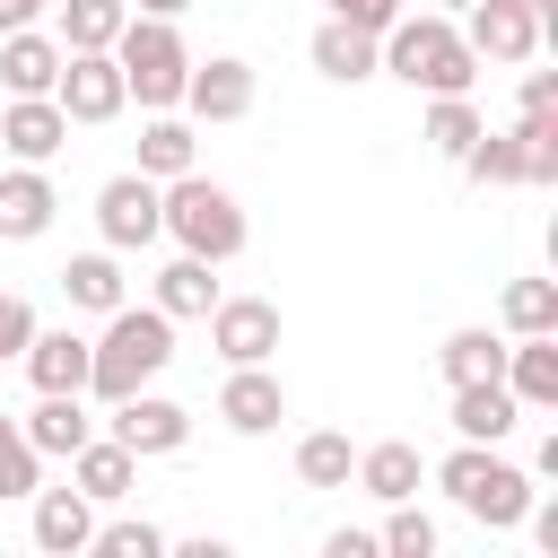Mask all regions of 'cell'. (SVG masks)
Masks as SVG:
<instances>
[{
  "label": "cell",
  "mask_w": 558,
  "mask_h": 558,
  "mask_svg": "<svg viewBox=\"0 0 558 558\" xmlns=\"http://www.w3.org/2000/svg\"><path fill=\"white\" fill-rule=\"evenodd\" d=\"M0 366H9V357H0Z\"/></svg>",
  "instance_id": "b9f144b4"
},
{
  "label": "cell",
  "mask_w": 558,
  "mask_h": 558,
  "mask_svg": "<svg viewBox=\"0 0 558 558\" xmlns=\"http://www.w3.org/2000/svg\"><path fill=\"white\" fill-rule=\"evenodd\" d=\"M349 480H357L366 497H384V506H392V497H418V480H427V462H418V445H401V436H384V445H366V453H357V471H349Z\"/></svg>",
  "instance_id": "603a6c76"
},
{
  "label": "cell",
  "mask_w": 558,
  "mask_h": 558,
  "mask_svg": "<svg viewBox=\"0 0 558 558\" xmlns=\"http://www.w3.org/2000/svg\"><path fill=\"white\" fill-rule=\"evenodd\" d=\"M201 323H209V349L227 366H270V349H279V305L270 296H218Z\"/></svg>",
  "instance_id": "9c48e42d"
},
{
  "label": "cell",
  "mask_w": 558,
  "mask_h": 558,
  "mask_svg": "<svg viewBox=\"0 0 558 558\" xmlns=\"http://www.w3.org/2000/svg\"><path fill=\"white\" fill-rule=\"evenodd\" d=\"M70 488H87L96 506H113V497H131V488H140V453H131V445H113V436H87V445L70 453Z\"/></svg>",
  "instance_id": "d6986e66"
},
{
  "label": "cell",
  "mask_w": 558,
  "mask_h": 558,
  "mask_svg": "<svg viewBox=\"0 0 558 558\" xmlns=\"http://www.w3.org/2000/svg\"><path fill=\"white\" fill-rule=\"evenodd\" d=\"M514 148H523V183H558V113H514Z\"/></svg>",
  "instance_id": "d6a6232c"
},
{
  "label": "cell",
  "mask_w": 558,
  "mask_h": 558,
  "mask_svg": "<svg viewBox=\"0 0 558 558\" xmlns=\"http://www.w3.org/2000/svg\"><path fill=\"white\" fill-rule=\"evenodd\" d=\"M305 52H314V70H323L331 87H357V78H375V35H366V26H349V17H323Z\"/></svg>",
  "instance_id": "ffe728a7"
},
{
  "label": "cell",
  "mask_w": 558,
  "mask_h": 558,
  "mask_svg": "<svg viewBox=\"0 0 558 558\" xmlns=\"http://www.w3.org/2000/svg\"><path fill=\"white\" fill-rule=\"evenodd\" d=\"M131 9H140V17H183L192 0H131Z\"/></svg>",
  "instance_id": "ab89813d"
},
{
  "label": "cell",
  "mask_w": 558,
  "mask_h": 558,
  "mask_svg": "<svg viewBox=\"0 0 558 558\" xmlns=\"http://www.w3.org/2000/svg\"><path fill=\"white\" fill-rule=\"evenodd\" d=\"M523 410H558V331H523L506 340V375H497Z\"/></svg>",
  "instance_id": "9a60e30c"
},
{
  "label": "cell",
  "mask_w": 558,
  "mask_h": 558,
  "mask_svg": "<svg viewBox=\"0 0 558 558\" xmlns=\"http://www.w3.org/2000/svg\"><path fill=\"white\" fill-rule=\"evenodd\" d=\"M61 140H70V113H61L52 96H9V113H0V157L44 166V157H61Z\"/></svg>",
  "instance_id": "4fadbf2b"
},
{
  "label": "cell",
  "mask_w": 558,
  "mask_h": 558,
  "mask_svg": "<svg viewBox=\"0 0 558 558\" xmlns=\"http://www.w3.org/2000/svg\"><path fill=\"white\" fill-rule=\"evenodd\" d=\"M52 78H61V35L9 26V35H0V87H9V96H52Z\"/></svg>",
  "instance_id": "5bb4252c"
},
{
  "label": "cell",
  "mask_w": 558,
  "mask_h": 558,
  "mask_svg": "<svg viewBox=\"0 0 558 558\" xmlns=\"http://www.w3.org/2000/svg\"><path fill=\"white\" fill-rule=\"evenodd\" d=\"M52 174L44 166H0V235L9 244H35L44 227H52Z\"/></svg>",
  "instance_id": "2e32d148"
},
{
  "label": "cell",
  "mask_w": 558,
  "mask_h": 558,
  "mask_svg": "<svg viewBox=\"0 0 558 558\" xmlns=\"http://www.w3.org/2000/svg\"><path fill=\"white\" fill-rule=\"evenodd\" d=\"M436 488H445L471 523H488V532H514V523H523V506H532V480H523L497 445H471V436L436 462Z\"/></svg>",
  "instance_id": "277c9868"
},
{
  "label": "cell",
  "mask_w": 558,
  "mask_h": 558,
  "mask_svg": "<svg viewBox=\"0 0 558 558\" xmlns=\"http://www.w3.org/2000/svg\"><path fill=\"white\" fill-rule=\"evenodd\" d=\"M480 131H488V122H480V105H471V96H427V148H436V157H453V166H462V148H471Z\"/></svg>",
  "instance_id": "f1b7e54d"
},
{
  "label": "cell",
  "mask_w": 558,
  "mask_h": 558,
  "mask_svg": "<svg viewBox=\"0 0 558 558\" xmlns=\"http://www.w3.org/2000/svg\"><path fill=\"white\" fill-rule=\"evenodd\" d=\"M96 558H157L166 549V532L157 523H96V541H87Z\"/></svg>",
  "instance_id": "e575fe53"
},
{
  "label": "cell",
  "mask_w": 558,
  "mask_h": 558,
  "mask_svg": "<svg viewBox=\"0 0 558 558\" xmlns=\"http://www.w3.org/2000/svg\"><path fill=\"white\" fill-rule=\"evenodd\" d=\"M209 305H218V279H209V262H201V253H174V262L157 270V314H166V323H201Z\"/></svg>",
  "instance_id": "d4e9b609"
},
{
  "label": "cell",
  "mask_w": 558,
  "mask_h": 558,
  "mask_svg": "<svg viewBox=\"0 0 558 558\" xmlns=\"http://www.w3.org/2000/svg\"><path fill=\"white\" fill-rule=\"evenodd\" d=\"M436 375H445V384H497V375H506V331H488V323H462V331H445V349H436Z\"/></svg>",
  "instance_id": "44dd1931"
},
{
  "label": "cell",
  "mask_w": 558,
  "mask_h": 558,
  "mask_svg": "<svg viewBox=\"0 0 558 558\" xmlns=\"http://www.w3.org/2000/svg\"><path fill=\"white\" fill-rule=\"evenodd\" d=\"M17 427H26V445H35V453H61V462H70V453L96 436V418H87V392H35V410H26Z\"/></svg>",
  "instance_id": "e0dca14e"
},
{
  "label": "cell",
  "mask_w": 558,
  "mask_h": 558,
  "mask_svg": "<svg viewBox=\"0 0 558 558\" xmlns=\"http://www.w3.org/2000/svg\"><path fill=\"white\" fill-rule=\"evenodd\" d=\"M61 296H70L78 314H113V305H131V296H122V262H113V244H105V253H70Z\"/></svg>",
  "instance_id": "484cf974"
},
{
  "label": "cell",
  "mask_w": 558,
  "mask_h": 558,
  "mask_svg": "<svg viewBox=\"0 0 558 558\" xmlns=\"http://www.w3.org/2000/svg\"><path fill=\"white\" fill-rule=\"evenodd\" d=\"M349 471H357V453H349L340 427H314V436L296 445V480H305V488H349Z\"/></svg>",
  "instance_id": "f546056e"
},
{
  "label": "cell",
  "mask_w": 558,
  "mask_h": 558,
  "mask_svg": "<svg viewBox=\"0 0 558 558\" xmlns=\"http://www.w3.org/2000/svg\"><path fill=\"white\" fill-rule=\"evenodd\" d=\"M331 17H349V26H366V35H384L392 17H401V0H323Z\"/></svg>",
  "instance_id": "d590c367"
},
{
  "label": "cell",
  "mask_w": 558,
  "mask_h": 558,
  "mask_svg": "<svg viewBox=\"0 0 558 558\" xmlns=\"http://www.w3.org/2000/svg\"><path fill=\"white\" fill-rule=\"evenodd\" d=\"M17 366H26L35 392H87V340L78 331H35Z\"/></svg>",
  "instance_id": "7402d4cb"
},
{
  "label": "cell",
  "mask_w": 558,
  "mask_h": 558,
  "mask_svg": "<svg viewBox=\"0 0 558 558\" xmlns=\"http://www.w3.org/2000/svg\"><path fill=\"white\" fill-rule=\"evenodd\" d=\"M105 410H113V418H105V436H113V445H131L140 462H157V453H183V445H192V410H183V401H166V392H148V384H140V392H122V401H105Z\"/></svg>",
  "instance_id": "8992f818"
},
{
  "label": "cell",
  "mask_w": 558,
  "mask_h": 558,
  "mask_svg": "<svg viewBox=\"0 0 558 558\" xmlns=\"http://www.w3.org/2000/svg\"><path fill=\"white\" fill-rule=\"evenodd\" d=\"M157 201H166V235H174L183 253H201L209 270L244 253V201H235L227 183H209L201 166L174 174V183H157Z\"/></svg>",
  "instance_id": "3957f363"
},
{
  "label": "cell",
  "mask_w": 558,
  "mask_h": 558,
  "mask_svg": "<svg viewBox=\"0 0 558 558\" xmlns=\"http://www.w3.org/2000/svg\"><path fill=\"white\" fill-rule=\"evenodd\" d=\"M253 61H235V52H218V61H192V78H183V113L192 122H244L253 113Z\"/></svg>",
  "instance_id": "30bf717a"
},
{
  "label": "cell",
  "mask_w": 558,
  "mask_h": 558,
  "mask_svg": "<svg viewBox=\"0 0 558 558\" xmlns=\"http://www.w3.org/2000/svg\"><path fill=\"white\" fill-rule=\"evenodd\" d=\"M35 549L44 558H78L87 541H96V497L87 488H35Z\"/></svg>",
  "instance_id": "7c38bea8"
},
{
  "label": "cell",
  "mask_w": 558,
  "mask_h": 558,
  "mask_svg": "<svg viewBox=\"0 0 558 558\" xmlns=\"http://www.w3.org/2000/svg\"><path fill=\"white\" fill-rule=\"evenodd\" d=\"M96 235H105L113 253H140V244L166 235V201H157V183H148L140 166L113 174V183H96Z\"/></svg>",
  "instance_id": "52a82bcc"
},
{
  "label": "cell",
  "mask_w": 558,
  "mask_h": 558,
  "mask_svg": "<svg viewBox=\"0 0 558 558\" xmlns=\"http://www.w3.org/2000/svg\"><path fill=\"white\" fill-rule=\"evenodd\" d=\"M52 105L70 113V122H113L122 105H131V87H122V61L113 52H61V78H52Z\"/></svg>",
  "instance_id": "ba28073f"
},
{
  "label": "cell",
  "mask_w": 558,
  "mask_h": 558,
  "mask_svg": "<svg viewBox=\"0 0 558 558\" xmlns=\"http://www.w3.org/2000/svg\"><path fill=\"white\" fill-rule=\"evenodd\" d=\"M113 61H122V87H131V105L140 113H174L183 105V78H192V52H183V35H174V17H122V35H113Z\"/></svg>",
  "instance_id": "5b68a950"
},
{
  "label": "cell",
  "mask_w": 558,
  "mask_h": 558,
  "mask_svg": "<svg viewBox=\"0 0 558 558\" xmlns=\"http://www.w3.org/2000/svg\"><path fill=\"white\" fill-rule=\"evenodd\" d=\"M497 323H506L514 340H523V331H558V279H506Z\"/></svg>",
  "instance_id": "83f0119b"
},
{
  "label": "cell",
  "mask_w": 558,
  "mask_h": 558,
  "mask_svg": "<svg viewBox=\"0 0 558 558\" xmlns=\"http://www.w3.org/2000/svg\"><path fill=\"white\" fill-rule=\"evenodd\" d=\"M462 174L488 192V183H523V148H514V131H480L471 148H462Z\"/></svg>",
  "instance_id": "4dcf8cb0"
},
{
  "label": "cell",
  "mask_w": 558,
  "mask_h": 558,
  "mask_svg": "<svg viewBox=\"0 0 558 558\" xmlns=\"http://www.w3.org/2000/svg\"><path fill=\"white\" fill-rule=\"evenodd\" d=\"M61 9V52H113V35H122V17H131V0H52Z\"/></svg>",
  "instance_id": "4316f807"
},
{
  "label": "cell",
  "mask_w": 558,
  "mask_h": 558,
  "mask_svg": "<svg viewBox=\"0 0 558 558\" xmlns=\"http://www.w3.org/2000/svg\"><path fill=\"white\" fill-rule=\"evenodd\" d=\"M323 558H375V532H331Z\"/></svg>",
  "instance_id": "74e56055"
},
{
  "label": "cell",
  "mask_w": 558,
  "mask_h": 558,
  "mask_svg": "<svg viewBox=\"0 0 558 558\" xmlns=\"http://www.w3.org/2000/svg\"><path fill=\"white\" fill-rule=\"evenodd\" d=\"M375 70H392L401 87H418V96H471V78H480V52L462 44V26L445 17V9H401L384 35H375Z\"/></svg>",
  "instance_id": "6da1fadb"
},
{
  "label": "cell",
  "mask_w": 558,
  "mask_h": 558,
  "mask_svg": "<svg viewBox=\"0 0 558 558\" xmlns=\"http://www.w3.org/2000/svg\"><path fill=\"white\" fill-rule=\"evenodd\" d=\"M44 488V453L26 445L17 418H0V497H35Z\"/></svg>",
  "instance_id": "836d02e7"
},
{
  "label": "cell",
  "mask_w": 558,
  "mask_h": 558,
  "mask_svg": "<svg viewBox=\"0 0 558 558\" xmlns=\"http://www.w3.org/2000/svg\"><path fill=\"white\" fill-rule=\"evenodd\" d=\"M523 113H558V78L549 70H523Z\"/></svg>",
  "instance_id": "8d00e7d4"
},
{
  "label": "cell",
  "mask_w": 558,
  "mask_h": 558,
  "mask_svg": "<svg viewBox=\"0 0 558 558\" xmlns=\"http://www.w3.org/2000/svg\"><path fill=\"white\" fill-rule=\"evenodd\" d=\"M436 9H445V17H453V9H471V0H436Z\"/></svg>",
  "instance_id": "60d3db41"
},
{
  "label": "cell",
  "mask_w": 558,
  "mask_h": 558,
  "mask_svg": "<svg viewBox=\"0 0 558 558\" xmlns=\"http://www.w3.org/2000/svg\"><path fill=\"white\" fill-rule=\"evenodd\" d=\"M44 9H52V0H0V35H9V26H35Z\"/></svg>",
  "instance_id": "f35d334b"
},
{
  "label": "cell",
  "mask_w": 558,
  "mask_h": 558,
  "mask_svg": "<svg viewBox=\"0 0 558 558\" xmlns=\"http://www.w3.org/2000/svg\"><path fill=\"white\" fill-rule=\"evenodd\" d=\"M375 549H392V558H436V514H418V497H392Z\"/></svg>",
  "instance_id": "1f68e13d"
},
{
  "label": "cell",
  "mask_w": 558,
  "mask_h": 558,
  "mask_svg": "<svg viewBox=\"0 0 558 558\" xmlns=\"http://www.w3.org/2000/svg\"><path fill=\"white\" fill-rule=\"evenodd\" d=\"M174 366V323L157 305H113L105 331L87 340V401H122Z\"/></svg>",
  "instance_id": "7a4b0ae2"
},
{
  "label": "cell",
  "mask_w": 558,
  "mask_h": 558,
  "mask_svg": "<svg viewBox=\"0 0 558 558\" xmlns=\"http://www.w3.org/2000/svg\"><path fill=\"white\" fill-rule=\"evenodd\" d=\"M218 418H227L235 436H270V427L288 418V384H279L270 366H227V384H218Z\"/></svg>",
  "instance_id": "8fae6325"
},
{
  "label": "cell",
  "mask_w": 558,
  "mask_h": 558,
  "mask_svg": "<svg viewBox=\"0 0 558 558\" xmlns=\"http://www.w3.org/2000/svg\"><path fill=\"white\" fill-rule=\"evenodd\" d=\"M201 166V140H192V122H174V113H148L140 122V174L148 183H174V174H192Z\"/></svg>",
  "instance_id": "cb8c5ba5"
},
{
  "label": "cell",
  "mask_w": 558,
  "mask_h": 558,
  "mask_svg": "<svg viewBox=\"0 0 558 558\" xmlns=\"http://www.w3.org/2000/svg\"><path fill=\"white\" fill-rule=\"evenodd\" d=\"M523 427V401L506 392V384H453V436H471V445H506Z\"/></svg>",
  "instance_id": "ac0fdd59"
}]
</instances>
